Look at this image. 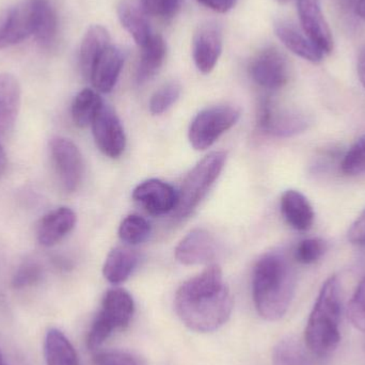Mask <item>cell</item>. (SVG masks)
Segmentation results:
<instances>
[{
  "mask_svg": "<svg viewBox=\"0 0 365 365\" xmlns=\"http://www.w3.org/2000/svg\"><path fill=\"white\" fill-rule=\"evenodd\" d=\"M357 72L360 81L365 89V48L360 51L357 61Z\"/></svg>",
  "mask_w": 365,
  "mask_h": 365,
  "instance_id": "obj_39",
  "label": "cell"
},
{
  "mask_svg": "<svg viewBox=\"0 0 365 365\" xmlns=\"http://www.w3.org/2000/svg\"><path fill=\"white\" fill-rule=\"evenodd\" d=\"M218 252L214 236L203 229L189 232L175 248V259L186 266L210 263Z\"/></svg>",
  "mask_w": 365,
  "mask_h": 365,
  "instance_id": "obj_14",
  "label": "cell"
},
{
  "mask_svg": "<svg viewBox=\"0 0 365 365\" xmlns=\"http://www.w3.org/2000/svg\"><path fill=\"white\" fill-rule=\"evenodd\" d=\"M110 45V36L106 28L93 25L87 30L79 53V63L83 77L89 78L90 72L98 56Z\"/></svg>",
  "mask_w": 365,
  "mask_h": 365,
  "instance_id": "obj_23",
  "label": "cell"
},
{
  "mask_svg": "<svg viewBox=\"0 0 365 365\" xmlns=\"http://www.w3.org/2000/svg\"><path fill=\"white\" fill-rule=\"evenodd\" d=\"M104 102L98 92L92 89H83L75 96L72 103V118L78 128L91 125Z\"/></svg>",
  "mask_w": 365,
  "mask_h": 365,
  "instance_id": "obj_27",
  "label": "cell"
},
{
  "mask_svg": "<svg viewBox=\"0 0 365 365\" xmlns=\"http://www.w3.org/2000/svg\"><path fill=\"white\" fill-rule=\"evenodd\" d=\"M240 118V109L232 105H218L200 111L189 128V141L193 149L204 151L212 147L221 135L237 123Z\"/></svg>",
  "mask_w": 365,
  "mask_h": 365,
  "instance_id": "obj_6",
  "label": "cell"
},
{
  "mask_svg": "<svg viewBox=\"0 0 365 365\" xmlns=\"http://www.w3.org/2000/svg\"><path fill=\"white\" fill-rule=\"evenodd\" d=\"M123 64V51L110 44L94 62L88 79L98 92L109 93L119 79Z\"/></svg>",
  "mask_w": 365,
  "mask_h": 365,
  "instance_id": "obj_16",
  "label": "cell"
},
{
  "mask_svg": "<svg viewBox=\"0 0 365 365\" xmlns=\"http://www.w3.org/2000/svg\"><path fill=\"white\" fill-rule=\"evenodd\" d=\"M138 261V255L130 249L122 247L113 249L107 255L103 274L109 282L120 284L130 278Z\"/></svg>",
  "mask_w": 365,
  "mask_h": 365,
  "instance_id": "obj_25",
  "label": "cell"
},
{
  "mask_svg": "<svg viewBox=\"0 0 365 365\" xmlns=\"http://www.w3.org/2000/svg\"><path fill=\"white\" fill-rule=\"evenodd\" d=\"M151 225L143 217L139 215H130L122 221L119 227L121 240L128 245H139L149 238Z\"/></svg>",
  "mask_w": 365,
  "mask_h": 365,
  "instance_id": "obj_29",
  "label": "cell"
},
{
  "mask_svg": "<svg viewBox=\"0 0 365 365\" xmlns=\"http://www.w3.org/2000/svg\"><path fill=\"white\" fill-rule=\"evenodd\" d=\"M227 162V153L215 151L197 163L187 175L179 191V201L175 208L178 218H186L205 197L217 181Z\"/></svg>",
  "mask_w": 365,
  "mask_h": 365,
  "instance_id": "obj_4",
  "label": "cell"
},
{
  "mask_svg": "<svg viewBox=\"0 0 365 365\" xmlns=\"http://www.w3.org/2000/svg\"><path fill=\"white\" fill-rule=\"evenodd\" d=\"M47 365H79L78 356L68 339L60 330L51 328L44 340Z\"/></svg>",
  "mask_w": 365,
  "mask_h": 365,
  "instance_id": "obj_26",
  "label": "cell"
},
{
  "mask_svg": "<svg viewBox=\"0 0 365 365\" xmlns=\"http://www.w3.org/2000/svg\"><path fill=\"white\" fill-rule=\"evenodd\" d=\"M51 153L60 182L73 192L81 186L83 177V156L73 141L57 137L51 141Z\"/></svg>",
  "mask_w": 365,
  "mask_h": 365,
  "instance_id": "obj_9",
  "label": "cell"
},
{
  "mask_svg": "<svg viewBox=\"0 0 365 365\" xmlns=\"http://www.w3.org/2000/svg\"><path fill=\"white\" fill-rule=\"evenodd\" d=\"M342 171L347 175H358L365 173V135L356 141L343 158Z\"/></svg>",
  "mask_w": 365,
  "mask_h": 365,
  "instance_id": "obj_32",
  "label": "cell"
},
{
  "mask_svg": "<svg viewBox=\"0 0 365 365\" xmlns=\"http://www.w3.org/2000/svg\"><path fill=\"white\" fill-rule=\"evenodd\" d=\"M302 31L326 56L334 51V36L322 10L319 0H297Z\"/></svg>",
  "mask_w": 365,
  "mask_h": 365,
  "instance_id": "obj_12",
  "label": "cell"
},
{
  "mask_svg": "<svg viewBox=\"0 0 365 365\" xmlns=\"http://www.w3.org/2000/svg\"><path fill=\"white\" fill-rule=\"evenodd\" d=\"M249 72L257 85L267 90L281 89L289 79V62L276 47L262 49L251 61Z\"/></svg>",
  "mask_w": 365,
  "mask_h": 365,
  "instance_id": "obj_8",
  "label": "cell"
},
{
  "mask_svg": "<svg viewBox=\"0 0 365 365\" xmlns=\"http://www.w3.org/2000/svg\"><path fill=\"white\" fill-rule=\"evenodd\" d=\"M32 34L29 1L6 9L0 14V51L27 40Z\"/></svg>",
  "mask_w": 365,
  "mask_h": 365,
  "instance_id": "obj_15",
  "label": "cell"
},
{
  "mask_svg": "<svg viewBox=\"0 0 365 365\" xmlns=\"http://www.w3.org/2000/svg\"><path fill=\"white\" fill-rule=\"evenodd\" d=\"M349 317L357 329L365 331V277L349 302Z\"/></svg>",
  "mask_w": 365,
  "mask_h": 365,
  "instance_id": "obj_34",
  "label": "cell"
},
{
  "mask_svg": "<svg viewBox=\"0 0 365 365\" xmlns=\"http://www.w3.org/2000/svg\"><path fill=\"white\" fill-rule=\"evenodd\" d=\"M175 310L185 326L195 332H212L225 325L233 309L231 292L216 264L182 283L175 294Z\"/></svg>",
  "mask_w": 365,
  "mask_h": 365,
  "instance_id": "obj_1",
  "label": "cell"
},
{
  "mask_svg": "<svg viewBox=\"0 0 365 365\" xmlns=\"http://www.w3.org/2000/svg\"><path fill=\"white\" fill-rule=\"evenodd\" d=\"M295 287V269L281 251L265 253L255 264L253 302L263 319L272 322L282 319L291 306Z\"/></svg>",
  "mask_w": 365,
  "mask_h": 365,
  "instance_id": "obj_2",
  "label": "cell"
},
{
  "mask_svg": "<svg viewBox=\"0 0 365 365\" xmlns=\"http://www.w3.org/2000/svg\"><path fill=\"white\" fill-rule=\"evenodd\" d=\"M96 365H147L134 354L122 351H100L94 356Z\"/></svg>",
  "mask_w": 365,
  "mask_h": 365,
  "instance_id": "obj_35",
  "label": "cell"
},
{
  "mask_svg": "<svg viewBox=\"0 0 365 365\" xmlns=\"http://www.w3.org/2000/svg\"><path fill=\"white\" fill-rule=\"evenodd\" d=\"M141 48L140 61L137 68V81L139 83L153 78L162 68L167 56L166 42L158 34H153Z\"/></svg>",
  "mask_w": 365,
  "mask_h": 365,
  "instance_id": "obj_24",
  "label": "cell"
},
{
  "mask_svg": "<svg viewBox=\"0 0 365 365\" xmlns=\"http://www.w3.org/2000/svg\"><path fill=\"white\" fill-rule=\"evenodd\" d=\"M341 310L340 282L336 276H331L322 287L306 328V346L313 356L327 357L339 346Z\"/></svg>",
  "mask_w": 365,
  "mask_h": 365,
  "instance_id": "obj_3",
  "label": "cell"
},
{
  "mask_svg": "<svg viewBox=\"0 0 365 365\" xmlns=\"http://www.w3.org/2000/svg\"><path fill=\"white\" fill-rule=\"evenodd\" d=\"M327 249V242L322 238H308L298 244L294 257L299 263L310 265L321 259Z\"/></svg>",
  "mask_w": 365,
  "mask_h": 365,
  "instance_id": "obj_31",
  "label": "cell"
},
{
  "mask_svg": "<svg viewBox=\"0 0 365 365\" xmlns=\"http://www.w3.org/2000/svg\"><path fill=\"white\" fill-rule=\"evenodd\" d=\"M19 81L8 73L0 74V138L12 130L21 108Z\"/></svg>",
  "mask_w": 365,
  "mask_h": 365,
  "instance_id": "obj_19",
  "label": "cell"
},
{
  "mask_svg": "<svg viewBox=\"0 0 365 365\" xmlns=\"http://www.w3.org/2000/svg\"><path fill=\"white\" fill-rule=\"evenodd\" d=\"M133 199L150 215L162 216L177 208L179 191L168 182L151 179L141 182L134 189Z\"/></svg>",
  "mask_w": 365,
  "mask_h": 365,
  "instance_id": "obj_13",
  "label": "cell"
},
{
  "mask_svg": "<svg viewBox=\"0 0 365 365\" xmlns=\"http://www.w3.org/2000/svg\"><path fill=\"white\" fill-rule=\"evenodd\" d=\"M6 169V155L4 152V148H2L1 143H0V177L4 175V171Z\"/></svg>",
  "mask_w": 365,
  "mask_h": 365,
  "instance_id": "obj_41",
  "label": "cell"
},
{
  "mask_svg": "<svg viewBox=\"0 0 365 365\" xmlns=\"http://www.w3.org/2000/svg\"><path fill=\"white\" fill-rule=\"evenodd\" d=\"M182 0H140L141 6L147 14L162 19H171L179 13Z\"/></svg>",
  "mask_w": 365,
  "mask_h": 365,
  "instance_id": "obj_33",
  "label": "cell"
},
{
  "mask_svg": "<svg viewBox=\"0 0 365 365\" xmlns=\"http://www.w3.org/2000/svg\"><path fill=\"white\" fill-rule=\"evenodd\" d=\"M222 28L217 21H205L197 27L192 40L195 66L203 74H210L222 53Z\"/></svg>",
  "mask_w": 365,
  "mask_h": 365,
  "instance_id": "obj_11",
  "label": "cell"
},
{
  "mask_svg": "<svg viewBox=\"0 0 365 365\" xmlns=\"http://www.w3.org/2000/svg\"><path fill=\"white\" fill-rule=\"evenodd\" d=\"M281 212L287 225L300 232L309 231L315 214L309 200L297 190L285 191L281 197Z\"/></svg>",
  "mask_w": 365,
  "mask_h": 365,
  "instance_id": "obj_20",
  "label": "cell"
},
{
  "mask_svg": "<svg viewBox=\"0 0 365 365\" xmlns=\"http://www.w3.org/2000/svg\"><path fill=\"white\" fill-rule=\"evenodd\" d=\"M338 1L342 10L346 11V12L356 11V6H357L358 0H338Z\"/></svg>",
  "mask_w": 365,
  "mask_h": 365,
  "instance_id": "obj_40",
  "label": "cell"
},
{
  "mask_svg": "<svg viewBox=\"0 0 365 365\" xmlns=\"http://www.w3.org/2000/svg\"><path fill=\"white\" fill-rule=\"evenodd\" d=\"M147 15L141 4L134 0H122L118 6L120 23L140 47L153 36Z\"/></svg>",
  "mask_w": 365,
  "mask_h": 365,
  "instance_id": "obj_22",
  "label": "cell"
},
{
  "mask_svg": "<svg viewBox=\"0 0 365 365\" xmlns=\"http://www.w3.org/2000/svg\"><path fill=\"white\" fill-rule=\"evenodd\" d=\"M42 278V268L34 262L24 263L13 277V287L15 289L32 287Z\"/></svg>",
  "mask_w": 365,
  "mask_h": 365,
  "instance_id": "obj_36",
  "label": "cell"
},
{
  "mask_svg": "<svg viewBox=\"0 0 365 365\" xmlns=\"http://www.w3.org/2000/svg\"><path fill=\"white\" fill-rule=\"evenodd\" d=\"M349 240L356 246L365 248V210L349 229Z\"/></svg>",
  "mask_w": 365,
  "mask_h": 365,
  "instance_id": "obj_37",
  "label": "cell"
},
{
  "mask_svg": "<svg viewBox=\"0 0 365 365\" xmlns=\"http://www.w3.org/2000/svg\"><path fill=\"white\" fill-rule=\"evenodd\" d=\"M277 1H279V2H287V1H289V0H277Z\"/></svg>",
  "mask_w": 365,
  "mask_h": 365,
  "instance_id": "obj_44",
  "label": "cell"
},
{
  "mask_svg": "<svg viewBox=\"0 0 365 365\" xmlns=\"http://www.w3.org/2000/svg\"><path fill=\"white\" fill-rule=\"evenodd\" d=\"M34 38L42 47H49L58 34V19L49 0H29Z\"/></svg>",
  "mask_w": 365,
  "mask_h": 365,
  "instance_id": "obj_21",
  "label": "cell"
},
{
  "mask_svg": "<svg viewBox=\"0 0 365 365\" xmlns=\"http://www.w3.org/2000/svg\"><path fill=\"white\" fill-rule=\"evenodd\" d=\"M355 13L360 17V19L365 21V0H358Z\"/></svg>",
  "mask_w": 365,
  "mask_h": 365,
  "instance_id": "obj_42",
  "label": "cell"
},
{
  "mask_svg": "<svg viewBox=\"0 0 365 365\" xmlns=\"http://www.w3.org/2000/svg\"><path fill=\"white\" fill-rule=\"evenodd\" d=\"M274 29L279 40L298 57L313 63H319L326 57L325 53L313 44L302 29L300 30L293 23L280 19L274 23Z\"/></svg>",
  "mask_w": 365,
  "mask_h": 365,
  "instance_id": "obj_17",
  "label": "cell"
},
{
  "mask_svg": "<svg viewBox=\"0 0 365 365\" xmlns=\"http://www.w3.org/2000/svg\"><path fill=\"white\" fill-rule=\"evenodd\" d=\"M200 4L218 13H225L235 6L237 0H197Z\"/></svg>",
  "mask_w": 365,
  "mask_h": 365,
  "instance_id": "obj_38",
  "label": "cell"
},
{
  "mask_svg": "<svg viewBox=\"0 0 365 365\" xmlns=\"http://www.w3.org/2000/svg\"><path fill=\"white\" fill-rule=\"evenodd\" d=\"M310 117L302 110L277 104L269 98L262 101L257 113V124L265 134L289 138L302 134L310 125Z\"/></svg>",
  "mask_w": 365,
  "mask_h": 365,
  "instance_id": "obj_7",
  "label": "cell"
},
{
  "mask_svg": "<svg viewBox=\"0 0 365 365\" xmlns=\"http://www.w3.org/2000/svg\"><path fill=\"white\" fill-rule=\"evenodd\" d=\"M0 365H6V361H4V356H2L1 351H0Z\"/></svg>",
  "mask_w": 365,
  "mask_h": 365,
  "instance_id": "obj_43",
  "label": "cell"
},
{
  "mask_svg": "<svg viewBox=\"0 0 365 365\" xmlns=\"http://www.w3.org/2000/svg\"><path fill=\"white\" fill-rule=\"evenodd\" d=\"M134 312V299L128 291L109 289L88 334V347L92 351L98 349L115 330L128 327Z\"/></svg>",
  "mask_w": 365,
  "mask_h": 365,
  "instance_id": "obj_5",
  "label": "cell"
},
{
  "mask_svg": "<svg viewBox=\"0 0 365 365\" xmlns=\"http://www.w3.org/2000/svg\"><path fill=\"white\" fill-rule=\"evenodd\" d=\"M94 140L100 151L110 158H118L126 147V136L117 113L103 105L91 124Z\"/></svg>",
  "mask_w": 365,
  "mask_h": 365,
  "instance_id": "obj_10",
  "label": "cell"
},
{
  "mask_svg": "<svg viewBox=\"0 0 365 365\" xmlns=\"http://www.w3.org/2000/svg\"><path fill=\"white\" fill-rule=\"evenodd\" d=\"M77 217L68 207L56 208L43 217L38 227V240L42 246L51 247L63 240L76 225Z\"/></svg>",
  "mask_w": 365,
  "mask_h": 365,
  "instance_id": "obj_18",
  "label": "cell"
},
{
  "mask_svg": "<svg viewBox=\"0 0 365 365\" xmlns=\"http://www.w3.org/2000/svg\"><path fill=\"white\" fill-rule=\"evenodd\" d=\"M310 354L296 339H284L274 347L272 365H313Z\"/></svg>",
  "mask_w": 365,
  "mask_h": 365,
  "instance_id": "obj_28",
  "label": "cell"
},
{
  "mask_svg": "<svg viewBox=\"0 0 365 365\" xmlns=\"http://www.w3.org/2000/svg\"><path fill=\"white\" fill-rule=\"evenodd\" d=\"M181 96V86L177 81L165 83L150 100V111L153 115H162L166 113L173 104L177 103Z\"/></svg>",
  "mask_w": 365,
  "mask_h": 365,
  "instance_id": "obj_30",
  "label": "cell"
}]
</instances>
